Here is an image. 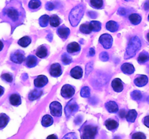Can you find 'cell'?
Instances as JSON below:
<instances>
[{
	"label": "cell",
	"instance_id": "34",
	"mask_svg": "<svg viewBox=\"0 0 149 139\" xmlns=\"http://www.w3.org/2000/svg\"><path fill=\"white\" fill-rule=\"evenodd\" d=\"M42 2L39 0H31L29 3V7L31 10H36L41 7Z\"/></svg>",
	"mask_w": 149,
	"mask_h": 139
},
{
	"label": "cell",
	"instance_id": "11",
	"mask_svg": "<svg viewBox=\"0 0 149 139\" xmlns=\"http://www.w3.org/2000/svg\"><path fill=\"white\" fill-rule=\"evenodd\" d=\"M49 54V46L47 45H42V46H39L36 51V55L39 58H44L47 57L48 55Z\"/></svg>",
	"mask_w": 149,
	"mask_h": 139
},
{
	"label": "cell",
	"instance_id": "4",
	"mask_svg": "<svg viewBox=\"0 0 149 139\" xmlns=\"http://www.w3.org/2000/svg\"><path fill=\"white\" fill-rule=\"evenodd\" d=\"M81 139H95L97 133V126L85 122L79 129Z\"/></svg>",
	"mask_w": 149,
	"mask_h": 139
},
{
	"label": "cell",
	"instance_id": "9",
	"mask_svg": "<svg viewBox=\"0 0 149 139\" xmlns=\"http://www.w3.org/2000/svg\"><path fill=\"white\" fill-rule=\"evenodd\" d=\"M61 96L65 98H70L75 94V88L71 85L65 84L61 88Z\"/></svg>",
	"mask_w": 149,
	"mask_h": 139
},
{
	"label": "cell",
	"instance_id": "5",
	"mask_svg": "<svg viewBox=\"0 0 149 139\" xmlns=\"http://www.w3.org/2000/svg\"><path fill=\"white\" fill-rule=\"evenodd\" d=\"M78 109L79 106L78 104H77V102H76L75 99H74V98H72L71 100H70L69 102H68V104L65 106V110H64L65 116L67 117V118H68L72 114L75 113L76 111L78 110Z\"/></svg>",
	"mask_w": 149,
	"mask_h": 139
},
{
	"label": "cell",
	"instance_id": "21",
	"mask_svg": "<svg viewBox=\"0 0 149 139\" xmlns=\"http://www.w3.org/2000/svg\"><path fill=\"white\" fill-rule=\"evenodd\" d=\"M121 70L126 75H132L135 72V67L130 63H124L121 67Z\"/></svg>",
	"mask_w": 149,
	"mask_h": 139
},
{
	"label": "cell",
	"instance_id": "2",
	"mask_svg": "<svg viewBox=\"0 0 149 139\" xmlns=\"http://www.w3.org/2000/svg\"><path fill=\"white\" fill-rule=\"evenodd\" d=\"M84 10H85V6L83 3H81V4L74 7L70 12L68 19H69L70 23L73 27H76L78 25L84 15Z\"/></svg>",
	"mask_w": 149,
	"mask_h": 139
},
{
	"label": "cell",
	"instance_id": "50",
	"mask_svg": "<svg viewBox=\"0 0 149 139\" xmlns=\"http://www.w3.org/2000/svg\"><path fill=\"white\" fill-rule=\"evenodd\" d=\"M95 54V49L93 48H90V51H89V56H93Z\"/></svg>",
	"mask_w": 149,
	"mask_h": 139
},
{
	"label": "cell",
	"instance_id": "54",
	"mask_svg": "<svg viewBox=\"0 0 149 139\" xmlns=\"http://www.w3.org/2000/svg\"><path fill=\"white\" fill-rule=\"evenodd\" d=\"M47 39L49 40V41H52V34H48V36H47Z\"/></svg>",
	"mask_w": 149,
	"mask_h": 139
},
{
	"label": "cell",
	"instance_id": "10",
	"mask_svg": "<svg viewBox=\"0 0 149 139\" xmlns=\"http://www.w3.org/2000/svg\"><path fill=\"white\" fill-rule=\"evenodd\" d=\"M49 74L54 78H58L62 75V67L59 63H54L51 65L49 70Z\"/></svg>",
	"mask_w": 149,
	"mask_h": 139
},
{
	"label": "cell",
	"instance_id": "60",
	"mask_svg": "<svg viewBox=\"0 0 149 139\" xmlns=\"http://www.w3.org/2000/svg\"><path fill=\"white\" fill-rule=\"evenodd\" d=\"M125 1H130V0H125Z\"/></svg>",
	"mask_w": 149,
	"mask_h": 139
},
{
	"label": "cell",
	"instance_id": "26",
	"mask_svg": "<svg viewBox=\"0 0 149 139\" xmlns=\"http://www.w3.org/2000/svg\"><path fill=\"white\" fill-rule=\"evenodd\" d=\"M137 117H138V112L136 111V110L131 109L129 110L127 113L126 119L129 122H134L136 120Z\"/></svg>",
	"mask_w": 149,
	"mask_h": 139
},
{
	"label": "cell",
	"instance_id": "3",
	"mask_svg": "<svg viewBox=\"0 0 149 139\" xmlns=\"http://www.w3.org/2000/svg\"><path fill=\"white\" fill-rule=\"evenodd\" d=\"M141 48V41L138 36H135L131 38L130 40L128 46L126 49V52L125 54V59H130L135 56L137 52Z\"/></svg>",
	"mask_w": 149,
	"mask_h": 139
},
{
	"label": "cell",
	"instance_id": "58",
	"mask_svg": "<svg viewBox=\"0 0 149 139\" xmlns=\"http://www.w3.org/2000/svg\"><path fill=\"white\" fill-rule=\"evenodd\" d=\"M147 101H148V103H149V96L147 98Z\"/></svg>",
	"mask_w": 149,
	"mask_h": 139
},
{
	"label": "cell",
	"instance_id": "42",
	"mask_svg": "<svg viewBox=\"0 0 149 139\" xmlns=\"http://www.w3.org/2000/svg\"><path fill=\"white\" fill-rule=\"evenodd\" d=\"M62 139H78L77 136L75 133H66L65 136L63 137Z\"/></svg>",
	"mask_w": 149,
	"mask_h": 139
},
{
	"label": "cell",
	"instance_id": "29",
	"mask_svg": "<svg viewBox=\"0 0 149 139\" xmlns=\"http://www.w3.org/2000/svg\"><path fill=\"white\" fill-rule=\"evenodd\" d=\"M10 121V117L4 113L0 114V129H3L7 126Z\"/></svg>",
	"mask_w": 149,
	"mask_h": 139
},
{
	"label": "cell",
	"instance_id": "36",
	"mask_svg": "<svg viewBox=\"0 0 149 139\" xmlns=\"http://www.w3.org/2000/svg\"><path fill=\"white\" fill-rule=\"evenodd\" d=\"M61 61L64 65H69L72 62V58L68 53H63L61 56Z\"/></svg>",
	"mask_w": 149,
	"mask_h": 139
},
{
	"label": "cell",
	"instance_id": "49",
	"mask_svg": "<svg viewBox=\"0 0 149 139\" xmlns=\"http://www.w3.org/2000/svg\"><path fill=\"white\" fill-rule=\"evenodd\" d=\"M88 15L90 16L91 18H96L97 16V14L95 12H92V11H90L88 12Z\"/></svg>",
	"mask_w": 149,
	"mask_h": 139
},
{
	"label": "cell",
	"instance_id": "46",
	"mask_svg": "<svg viewBox=\"0 0 149 139\" xmlns=\"http://www.w3.org/2000/svg\"><path fill=\"white\" fill-rule=\"evenodd\" d=\"M127 13V10L125 8H124V7H120V8L119 9V10H118V14H120V15H125V14Z\"/></svg>",
	"mask_w": 149,
	"mask_h": 139
},
{
	"label": "cell",
	"instance_id": "6",
	"mask_svg": "<svg viewBox=\"0 0 149 139\" xmlns=\"http://www.w3.org/2000/svg\"><path fill=\"white\" fill-rule=\"evenodd\" d=\"M99 42L105 49H109L111 47L112 44H113V38L111 35L108 34V33H104L100 36Z\"/></svg>",
	"mask_w": 149,
	"mask_h": 139
},
{
	"label": "cell",
	"instance_id": "51",
	"mask_svg": "<svg viewBox=\"0 0 149 139\" xmlns=\"http://www.w3.org/2000/svg\"><path fill=\"white\" fill-rule=\"evenodd\" d=\"M47 139H58V136L55 134H52V135H49V136H47Z\"/></svg>",
	"mask_w": 149,
	"mask_h": 139
},
{
	"label": "cell",
	"instance_id": "52",
	"mask_svg": "<svg viewBox=\"0 0 149 139\" xmlns=\"http://www.w3.org/2000/svg\"><path fill=\"white\" fill-rule=\"evenodd\" d=\"M144 9H145L146 10H149V0H147L145 2V4H144Z\"/></svg>",
	"mask_w": 149,
	"mask_h": 139
},
{
	"label": "cell",
	"instance_id": "8",
	"mask_svg": "<svg viewBox=\"0 0 149 139\" xmlns=\"http://www.w3.org/2000/svg\"><path fill=\"white\" fill-rule=\"evenodd\" d=\"M50 113L55 117H61L62 115V105L58 101H52L49 105Z\"/></svg>",
	"mask_w": 149,
	"mask_h": 139
},
{
	"label": "cell",
	"instance_id": "18",
	"mask_svg": "<svg viewBox=\"0 0 149 139\" xmlns=\"http://www.w3.org/2000/svg\"><path fill=\"white\" fill-rule=\"evenodd\" d=\"M105 125L107 127L108 130L113 131V130H116L117 127H119V122L116 120L110 118L106 120V122H105Z\"/></svg>",
	"mask_w": 149,
	"mask_h": 139
},
{
	"label": "cell",
	"instance_id": "24",
	"mask_svg": "<svg viewBox=\"0 0 149 139\" xmlns=\"http://www.w3.org/2000/svg\"><path fill=\"white\" fill-rule=\"evenodd\" d=\"M119 24L116 22L113 21V20H110L106 25V29L110 32H112V33L117 31L119 30Z\"/></svg>",
	"mask_w": 149,
	"mask_h": 139
},
{
	"label": "cell",
	"instance_id": "25",
	"mask_svg": "<svg viewBox=\"0 0 149 139\" xmlns=\"http://www.w3.org/2000/svg\"><path fill=\"white\" fill-rule=\"evenodd\" d=\"M54 120L52 117V116L49 115V114H46V115L43 116L42 119V125L44 127H49L53 124Z\"/></svg>",
	"mask_w": 149,
	"mask_h": 139
},
{
	"label": "cell",
	"instance_id": "7",
	"mask_svg": "<svg viewBox=\"0 0 149 139\" xmlns=\"http://www.w3.org/2000/svg\"><path fill=\"white\" fill-rule=\"evenodd\" d=\"M25 54L21 50H16L10 54V60L16 64H21L24 62Z\"/></svg>",
	"mask_w": 149,
	"mask_h": 139
},
{
	"label": "cell",
	"instance_id": "38",
	"mask_svg": "<svg viewBox=\"0 0 149 139\" xmlns=\"http://www.w3.org/2000/svg\"><path fill=\"white\" fill-rule=\"evenodd\" d=\"M80 95L81 97L84 98H88L90 96V90L88 86H84L81 88V91H80Z\"/></svg>",
	"mask_w": 149,
	"mask_h": 139
},
{
	"label": "cell",
	"instance_id": "22",
	"mask_svg": "<svg viewBox=\"0 0 149 139\" xmlns=\"http://www.w3.org/2000/svg\"><path fill=\"white\" fill-rule=\"evenodd\" d=\"M106 108L107 111L110 113H116L119 110V107L118 104L115 101H110L106 103Z\"/></svg>",
	"mask_w": 149,
	"mask_h": 139
},
{
	"label": "cell",
	"instance_id": "23",
	"mask_svg": "<svg viewBox=\"0 0 149 139\" xmlns=\"http://www.w3.org/2000/svg\"><path fill=\"white\" fill-rule=\"evenodd\" d=\"M9 100H10V104L13 106L17 107L21 104V97L17 94H13L12 95H10Z\"/></svg>",
	"mask_w": 149,
	"mask_h": 139
},
{
	"label": "cell",
	"instance_id": "56",
	"mask_svg": "<svg viewBox=\"0 0 149 139\" xmlns=\"http://www.w3.org/2000/svg\"><path fill=\"white\" fill-rule=\"evenodd\" d=\"M146 39H147V41L149 42V32H148V33L146 34Z\"/></svg>",
	"mask_w": 149,
	"mask_h": 139
},
{
	"label": "cell",
	"instance_id": "16",
	"mask_svg": "<svg viewBox=\"0 0 149 139\" xmlns=\"http://www.w3.org/2000/svg\"><path fill=\"white\" fill-rule=\"evenodd\" d=\"M148 82V78L146 75H141L137 77L135 80H134V83L135 85L138 87H143L144 85H146Z\"/></svg>",
	"mask_w": 149,
	"mask_h": 139
},
{
	"label": "cell",
	"instance_id": "57",
	"mask_svg": "<svg viewBox=\"0 0 149 139\" xmlns=\"http://www.w3.org/2000/svg\"><path fill=\"white\" fill-rule=\"evenodd\" d=\"M114 139H121V138L119 137H115Z\"/></svg>",
	"mask_w": 149,
	"mask_h": 139
},
{
	"label": "cell",
	"instance_id": "15",
	"mask_svg": "<svg viewBox=\"0 0 149 139\" xmlns=\"http://www.w3.org/2000/svg\"><path fill=\"white\" fill-rule=\"evenodd\" d=\"M111 87L116 92H122L124 89V84L119 78H115L111 83Z\"/></svg>",
	"mask_w": 149,
	"mask_h": 139
},
{
	"label": "cell",
	"instance_id": "20",
	"mask_svg": "<svg viewBox=\"0 0 149 139\" xmlns=\"http://www.w3.org/2000/svg\"><path fill=\"white\" fill-rule=\"evenodd\" d=\"M43 94V91L39 89V88H36L33 89V91H31L29 94V99L30 101H34V100L38 99Z\"/></svg>",
	"mask_w": 149,
	"mask_h": 139
},
{
	"label": "cell",
	"instance_id": "12",
	"mask_svg": "<svg viewBox=\"0 0 149 139\" xmlns=\"http://www.w3.org/2000/svg\"><path fill=\"white\" fill-rule=\"evenodd\" d=\"M48 83V78L45 75H39L37 78H36L33 81L34 86L36 88H41L46 85Z\"/></svg>",
	"mask_w": 149,
	"mask_h": 139
},
{
	"label": "cell",
	"instance_id": "37",
	"mask_svg": "<svg viewBox=\"0 0 149 139\" xmlns=\"http://www.w3.org/2000/svg\"><path fill=\"white\" fill-rule=\"evenodd\" d=\"M90 25H91L92 30L94 32H97L100 31V29H101V23L98 21H92L90 22Z\"/></svg>",
	"mask_w": 149,
	"mask_h": 139
},
{
	"label": "cell",
	"instance_id": "32",
	"mask_svg": "<svg viewBox=\"0 0 149 139\" xmlns=\"http://www.w3.org/2000/svg\"><path fill=\"white\" fill-rule=\"evenodd\" d=\"M31 42V39L29 36H24V37L21 38L20 39H19V41H17V43L20 45L22 47H27L29 44Z\"/></svg>",
	"mask_w": 149,
	"mask_h": 139
},
{
	"label": "cell",
	"instance_id": "53",
	"mask_svg": "<svg viewBox=\"0 0 149 139\" xmlns=\"http://www.w3.org/2000/svg\"><path fill=\"white\" fill-rule=\"evenodd\" d=\"M4 88H3L2 86H1V85H0V96H2L3 94H4Z\"/></svg>",
	"mask_w": 149,
	"mask_h": 139
},
{
	"label": "cell",
	"instance_id": "14",
	"mask_svg": "<svg viewBox=\"0 0 149 139\" xmlns=\"http://www.w3.org/2000/svg\"><path fill=\"white\" fill-rule=\"evenodd\" d=\"M57 33L62 39H66L70 35V30L65 25H61L57 30Z\"/></svg>",
	"mask_w": 149,
	"mask_h": 139
},
{
	"label": "cell",
	"instance_id": "35",
	"mask_svg": "<svg viewBox=\"0 0 149 139\" xmlns=\"http://www.w3.org/2000/svg\"><path fill=\"white\" fill-rule=\"evenodd\" d=\"M90 5L95 9H102L103 7V0H90Z\"/></svg>",
	"mask_w": 149,
	"mask_h": 139
},
{
	"label": "cell",
	"instance_id": "17",
	"mask_svg": "<svg viewBox=\"0 0 149 139\" xmlns=\"http://www.w3.org/2000/svg\"><path fill=\"white\" fill-rule=\"evenodd\" d=\"M70 75L72 78H75V79H80V78H82L83 70L81 67L76 66L71 70Z\"/></svg>",
	"mask_w": 149,
	"mask_h": 139
},
{
	"label": "cell",
	"instance_id": "59",
	"mask_svg": "<svg viewBox=\"0 0 149 139\" xmlns=\"http://www.w3.org/2000/svg\"><path fill=\"white\" fill-rule=\"evenodd\" d=\"M148 21H149V14H148Z\"/></svg>",
	"mask_w": 149,
	"mask_h": 139
},
{
	"label": "cell",
	"instance_id": "39",
	"mask_svg": "<svg viewBox=\"0 0 149 139\" xmlns=\"http://www.w3.org/2000/svg\"><path fill=\"white\" fill-rule=\"evenodd\" d=\"M131 97H132V99L136 100V101H140L143 97L142 93L141 91L135 90V91H133L131 93Z\"/></svg>",
	"mask_w": 149,
	"mask_h": 139
},
{
	"label": "cell",
	"instance_id": "13",
	"mask_svg": "<svg viewBox=\"0 0 149 139\" xmlns=\"http://www.w3.org/2000/svg\"><path fill=\"white\" fill-rule=\"evenodd\" d=\"M67 52L71 54H75L81 50V46L77 42H71L67 46Z\"/></svg>",
	"mask_w": 149,
	"mask_h": 139
},
{
	"label": "cell",
	"instance_id": "47",
	"mask_svg": "<svg viewBox=\"0 0 149 139\" xmlns=\"http://www.w3.org/2000/svg\"><path fill=\"white\" fill-rule=\"evenodd\" d=\"M127 113V112L126 110L125 109H121V111H119V116L121 117V118L123 119V118H125V117H126Z\"/></svg>",
	"mask_w": 149,
	"mask_h": 139
},
{
	"label": "cell",
	"instance_id": "30",
	"mask_svg": "<svg viewBox=\"0 0 149 139\" xmlns=\"http://www.w3.org/2000/svg\"><path fill=\"white\" fill-rule=\"evenodd\" d=\"M79 30L80 32H81L84 34H90L93 31L91 25H90V23H86L81 25L79 28Z\"/></svg>",
	"mask_w": 149,
	"mask_h": 139
},
{
	"label": "cell",
	"instance_id": "40",
	"mask_svg": "<svg viewBox=\"0 0 149 139\" xmlns=\"http://www.w3.org/2000/svg\"><path fill=\"white\" fill-rule=\"evenodd\" d=\"M1 78L4 81H5L7 83H12L13 81V75L10 73H4L1 75Z\"/></svg>",
	"mask_w": 149,
	"mask_h": 139
},
{
	"label": "cell",
	"instance_id": "48",
	"mask_svg": "<svg viewBox=\"0 0 149 139\" xmlns=\"http://www.w3.org/2000/svg\"><path fill=\"white\" fill-rule=\"evenodd\" d=\"M143 124L145 125L147 127H149V115L146 116L143 118Z\"/></svg>",
	"mask_w": 149,
	"mask_h": 139
},
{
	"label": "cell",
	"instance_id": "41",
	"mask_svg": "<svg viewBox=\"0 0 149 139\" xmlns=\"http://www.w3.org/2000/svg\"><path fill=\"white\" fill-rule=\"evenodd\" d=\"M132 139H146V136L143 133L137 132L132 135Z\"/></svg>",
	"mask_w": 149,
	"mask_h": 139
},
{
	"label": "cell",
	"instance_id": "45",
	"mask_svg": "<svg viewBox=\"0 0 149 139\" xmlns=\"http://www.w3.org/2000/svg\"><path fill=\"white\" fill-rule=\"evenodd\" d=\"M55 7V4H54L52 2H51V1H48V2L46 4V6H45V8H46L47 10H49V11H51V10H54Z\"/></svg>",
	"mask_w": 149,
	"mask_h": 139
},
{
	"label": "cell",
	"instance_id": "33",
	"mask_svg": "<svg viewBox=\"0 0 149 139\" xmlns=\"http://www.w3.org/2000/svg\"><path fill=\"white\" fill-rule=\"evenodd\" d=\"M49 22V17L47 14H44L41 16L39 19V23L41 27H47L48 25V23Z\"/></svg>",
	"mask_w": 149,
	"mask_h": 139
},
{
	"label": "cell",
	"instance_id": "31",
	"mask_svg": "<svg viewBox=\"0 0 149 139\" xmlns=\"http://www.w3.org/2000/svg\"><path fill=\"white\" fill-rule=\"evenodd\" d=\"M149 61V54L148 52H142L139 54L138 58V62H139L140 64H143Z\"/></svg>",
	"mask_w": 149,
	"mask_h": 139
},
{
	"label": "cell",
	"instance_id": "43",
	"mask_svg": "<svg viewBox=\"0 0 149 139\" xmlns=\"http://www.w3.org/2000/svg\"><path fill=\"white\" fill-rule=\"evenodd\" d=\"M93 68V62H89L88 64H87V65H86V75H87V76L90 73V72H91Z\"/></svg>",
	"mask_w": 149,
	"mask_h": 139
},
{
	"label": "cell",
	"instance_id": "1",
	"mask_svg": "<svg viewBox=\"0 0 149 139\" xmlns=\"http://www.w3.org/2000/svg\"><path fill=\"white\" fill-rule=\"evenodd\" d=\"M3 22L9 23L13 30L23 23L26 17V12L20 0H11L7 3L0 14Z\"/></svg>",
	"mask_w": 149,
	"mask_h": 139
},
{
	"label": "cell",
	"instance_id": "19",
	"mask_svg": "<svg viewBox=\"0 0 149 139\" xmlns=\"http://www.w3.org/2000/svg\"><path fill=\"white\" fill-rule=\"evenodd\" d=\"M26 66L29 68L33 67L36 66L38 64V59L36 58V56L34 55H29L27 58L26 59Z\"/></svg>",
	"mask_w": 149,
	"mask_h": 139
},
{
	"label": "cell",
	"instance_id": "44",
	"mask_svg": "<svg viewBox=\"0 0 149 139\" xmlns=\"http://www.w3.org/2000/svg\"><path fill=\"white\" fill-rule=\"evenodd\" d=\"M100 58L102 61H103V62H106V61L109 60V54H108L107 52H102V53H100Z\"/></svg>",
	"mask_w": 149,
	"mask_h": 139
},
{
	"label": "cell",
	"instance_id": "28",
	"mask_svg": "<svg viewBox=\"0 0 149 139\" xmlns=\"http://www.w3.org/2000/svg\"><path fill=\"white\" fill-rule=\"evenodd\" d=\"M61 23V20L60 17L56 14H52L50 17H49V24L52 27L56 28L60 25Z\"/></svg>",
	"mask_w": 149,
	"mask_h": 139
},
{
	"label": "cell",
	"instance_id": "27",
	"mask_svg": "<svg viewBox=\"0 0 149 139\" xmlns=\"http://www.w3.org/2000/svg\"><path fill=\"white\" fill-rule=\"evenodd\" d=\"M129 20L132 24L136 25H138L141 23L142 17H141V16L140 14H136V13H132V14H131L129 16Z\"/></svg>",
	"mask_w": 149,
	"mask_h": 139
},
{
	"label": "cell",
	"instance_id": "55",
	"mask_svg": "<svg viewBox=\"0 0 149 139\" xmlns=\"http://www.w3.org/2000/svg\"><path fill=\"white\" fill-rule=\"evenodd\" d=\"M3 48H4V43H3V42L1 41H0V52L2 50Z\"/></svg>",
	"mask_w": 149,
	"mask_h": 139
}]
</instances>
